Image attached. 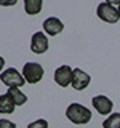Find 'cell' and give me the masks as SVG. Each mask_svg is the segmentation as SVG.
<instances>
[{
	"label": "cell",
	"mask_w": 120,
	"mask_h": 128,
	"mask_svg": "<svg viewBox=\"0 0 120 128\" xmlns=\"http://www.w3.org/2000/svg\"><path fill=\"white\" fill-rule=\"evenodd\" d=\"M43 67L38 62H26L22 67V77L27 83H37L43 77Z\"/></svg>",
	"instance_id": "4"
},
{
	"label": "cell",
	"mask_w": 120,
	"mask_h": 128,
	"mask_svg": "<svg viewBox=\"0 0 120 128\" xmlns=\"http://www.w3.org/2000/svg\"><path fill=\"white\" fill-rule=\"evenodd\" d=\"M96 14L98 18L104 22H109V24H115L120 19V14H118V8L110 5L107 2H102L99 3L98 8H96Z\"/></svg>",
	"instance_id": "2"
},
{
	"label": "cell",
	"mask_w": 120,
	"mask_h": 128,
	"mask_svg": "<svg viewBox=\"0 0 120 128\" xmlns=\"http://www.w3.org/2000/svg\"><path fill=\"white\" fill-rule=\"evenodd\" d=\"M43 0H24V11L27 14H37L42 11Z\"/></svg>",
	"instance_id": "11"
},
{
	"label": "cell",
	"mask_w": 120,
	"mask_h": 128,
	"mask_svg": "<svg viewBox=\"0 0 120 128\" xmlns=\"http://www.w3.org/2000/svg\"><path fill=\"white\" fill-rule=\"evenodd\" d=\"M0 128H16V125L8 118H0Z\"/></svg>",
	"instance_id": "15"
},
{
	"label": "cell",
	"mask_w": 120,
	"mask_h": 128,
	"mask_svg": "<svg viewBox=\"0 0 120 128\" xmlns=\"http://www.w3.org/2000/svg\"><path fill=\"white\" fill-rule=\"evenodd\" d=\"M0 82L5 83L8 88H21L26 83V78L14 67H8V69H5L0 74Z\"/></svg>",
	"instance_id": "3"
},
{
	"label": "cell",
	"mask_w": 120,
	"mask_h": 128,
	"mask_svg": "<svg viewBox=\"0 0 120 128\" xmlns=\"http://www.w3.org/2000/svg\"><path fill=\"white\" fill-rule=\"evenodd\" d=\"M118 14H120V5H118Z\"/></svg>",
	"instance_id": "19"
},
{
	"label": "cell",
	"mask_w": 120,
	"mask_h": 128,
	"mask_svg": "<svg viewBox=\"0 0 120 128\" xmlns=\"http://www.w3.org/2000/svg\"><path fill=\"white\" fill-rule=\"evenodd\" d=\"M48 37L45 32H35L30 38V50L35 54H43L48 50Z\"/></svg>",
	"instance_id": "6"
},
{
	"label": "cell",
	"mask_w": 120,
	"mask_h": 128,
	"mask_svg": "<svg viewBox=\"0 0 120 128\" xmlns=\"http://www.w3.org/2000/svg\"><path fill=\"white\" fill-rule=\"evenodd\" d=\"M90 82H91V77L85 70L78 69V67L74 69V74H72V88H74V90H77V91L85 90V88L90 85Z\"/></svg>",
	"instance_id": "8"
},
{
	"label": "cell",
	"mask_w": 120,
	"mask_h": 128,
	"mask_svg": "<svg viewBox=\"0 0 120 128\" xmlns=\"http://www.w3.org/2000/svg\"><path fill=\"white\" fill-rule=\"evenodd\" d=\"M72 74H74V69H72L70 66H67V64H62V66H59L58 69L54 70L53 78L59 86L66 88V86L72 85Z\"/></svg>",
	"instance_id": "5"
},
{
	"label": "cell",
	"mask_w": 120,
	"mask_h": 128,
	"mask_svg": "<svg viewBox=\"0 0 120 128\" xmlns=\"http://www.w3.org/2000/svg\"><path fill=\"white\" fill-rule=\"evenodd\" d=\"M6 93L10 94V98L13 99V102L16 104V106H22V104L27 102V96L24 94L19 88H8Z\"/></svg>",
	"instance_id": "12"
},
{
	"label": "cell",
	"mask_w": 120,
	"mask_h": 128,
	"mask_svg": "<svg viewBox=\"0 0 120 128\" xmlns=\"http://www.w3.org/2000/svg\"><path fill=\"white\" fill-rule=\"evenodd\" d=\"M3 66H5V59H3L2 56H0V70L3 69Z\"/></svg>",
	"instance_id": "18"
},
{
	"label": "cell",
	"mask_w": 120,
	"mask_h": 128,
	"mask_svg": "<svg viewBox=\"0 0 120 128\" xmlns=\"http://www.w3.org/2000/svg\"><path fill=\"white\" fill-rule=\"evenodd\" d=\"M43 32H45L46 35H51V37H54V35L61 34L62 29H64V24L59 18H54V16H50V18H46L45 21H43Z\"/></svg>",
	"instance_id": "9"
},
{
	"label": "cell",
	"mask_w": 120,
	"mask_h": 128,
	"mask_svg": "<svg viewBox=\"0 0 120 128\" xmlns=\"http://www.w3.org/2000/svg\"><path fill=\"white\" fill-rule=\"evenodd\" d=\"M14 107L16 104L10 98V94H0V114H13Z\"/></svg>",
	"instance_id": "10"
},
{
	"label": "cell",
	"mask_w": 120,
	"mask_h": 128,
	"mask_svg": "<svg viewBox=\"0 0 120 128\" xmlns=\"http://www.w3.org/2000/svg\"><path fill=\"white\" fill-rule=\"evenodd\" d=\"M27 128H48V122L43 118H38V120H34V122H30Z\"/></svg>",
	"instance_id": "14"
},
{
	"label": "cell",
	"mask_w": 120,
	"mask_h": 128,
	"mask_svg": "<svg viewBox=\"0 0 120 128\" xmlns=\"http://www.w3.org/2000/svg\"><path fill=\"white\" fill-rule=\"evenodd\" d=\"M102 128H120V112H114L102 122Z\"/></svg>",
	"instance_id": "13"
},
{
	"label": "cell",
	"mask_w": 120,
	"mask_h": 128,
	"mask_svg": "<svg viewBox=\"0 0 120 128\" xmlns=\"http://www.w3.org/2000/svg\"><path fill=\"white\" fill-rule=\"evenodd\" d=\"M107 3H110V5H114V6H117V5H120V0H106Z\"/></svg>",
	"instance_id": "17"
},
{
	"label": "cell",
	"mask_w": 120,
	"mask_h": 128,
	"mask_svg": "<svg viewBox=\"0 0 120 128\" xmlns=\"http://www.w3.org/2000/svg\"><path fill=\"white\" fill-rule=\"evenodd\" d=\"M18 0H0V6H13Z\"/></svg>",
	"instance_id": "16"
},
{
	"label": "cell",
	"mask_w": 120,
	"mask_h": 128,
	"mask_svg": "<svg viewBox=\"0 0 120 128\" xmlns=\"http://www.w3.org/2000/svg\"><path fill=\"white\" fill-rule=\"evenodd\" d=\"M91 104H93V107L96 109V112L101 114V115H109L112 112V107H114V102L104 94L94 96V98L91 99Z\"/></svg>",
	"instance_id": "7"
},
{
	"label": "cell",
	"mask_w": 120,
	"mask_h": 128,
	"mask_svg": "<svg viewBox=\"0 0 120 128\" xmlns=\"http://www.w3.org/2000/svg\"><path fill=\"white\" fill-rule=\"evenodd\" d=\"M66 117L75 125H86L91 120V110L78 102H70L66 109Z\"/></svg>",
	"instance_id": "1"
}]
</instances>
